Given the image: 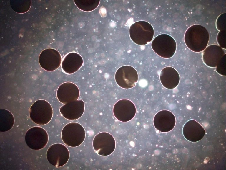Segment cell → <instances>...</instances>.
Wrapping results in <instances>:
<instances>
[{
    "label": "cell",
    "mask_w": 226,
    "mask_h": 170,
    "mask_svg": "<svg viewBox=\"0 0 226 170\" xmlns=\"http://www.w3.org/2000/svg\"><path fill=\"white\" fill-rule=\"evenodd\" d=\"M209 39L207 30L199 24L190 26L186 31L184 36L186 45L190 50L196 53L202 51L206 48Z\"/></svg>",
    "instance_id": "6da1fadb"
},
{
    "label": "cell",
    "mask_w": 226,
    "mask_h": 170,
    "mask_svg": "<svg viewBox=\"0 0 226 170\" xmlns=\"http://www.w3.org/2000/svg\"><path fill=\"white\" fill-rule=\"evenodd\" d=\"M130 37L133 42L138 45L147 44L153 39L154 31L149 22L139 21L133 23L129 29Z\"/></svg>",
    "instance_id": "7a4b0ae2"
},
{
    "label": "cell",
    "mask_w": 226,
    "mask_h": 170,
    "mask_svg": "<svg viewBox=\"0 0 226 170\" xmlns=\"http://www.w3.org/2000/svg\"><path fill=\"white\" fill-rule=\"evenodd\" d=\"M61 135L62 140L65 144L75 147L83 142L86 133L84 127L81 124L72 122L67 124L63 127Z\"/></svg>",
    "instance_id": "3957f363"
},
{
    "label": "cell",
    "mask_w": 226,
    "mask_h": 170,
    "mask_svg": "<svg viewBox=\"0 0 226 170\" xmlns=\"http://www.w3.org/2000/svg\"><path fill=\"white\" fill-rule=\"evenodd\" d=\"M29 116L35 124L44 125L49 123L53 115L52 106L47 101L39 99L35 102L29 109Z\"/></svg>",
    "instance_id": "277c9868"
},
{
    "label": "cell",
    "mask_w": 226,
    "mask_h": 170,
    "mask_svg": "<svg viewBox=\"0 0 226 170\" xmlns=\"http://www.w3.org/2000/svg\"><path fill=\"white\" fill-rule=\"evenodd\" d=\"M151 46L156 54L164 58L172 57L177 48L176 42L174 38L166 34H161L156 37L152 42Z\"/></svg>",
    "instance_id": "5b68a950"
},
{
    "label": "cell",
    "mask_w": 226,
    "mask_h": 170,
    "mask_svg": "<svg viewBox=\"0 0 226 170\" xmlns=\"http://www.w3.org/2000/svg\"><path fill=\"white\" fill-rule=\"evenodd\" d=\"M92 146L99 155L107 156L112 154L116 147V141L113 136L107 132L98 133L93 138Z\"/></svg>",
    "instance_id": "8992f818"
},
{
    "label": "cell",
    "mask_w": 226,
    "mask_h": 170,
    "mask_svg": "<svg viewBox=\"0 0 226 170\" xmlns=\"http://www.w3.org/2000/svg\"><path fill=\"white\" fill-rule=\"evenodd\" d=\"M25 141L31 149L39 150L44 148L47 144L49 136L47 131L39 126H34L29 128L25 135Z\"/></svg>",
    "instance_id": "52a82bcc"
},
{
    "label": "cell",
    "mask_w": 226,
    "mask_h": 170,
    "mask_svg": "<svg viewBox=\"0 0 226 170\" xmlns=\"http://www.w3.org/2000/svg\"><path fill=\"white\" fill-rule=\"evenodd\" d=\"M115 79L120 87L125 89H130L135 86L137 82L138 74L133 67L129 65L123 66L117 70Z\"/></svg>",
    "instance_id": "ba28073f"
},
{
    "label": "cell",
    "mask_w": 226,
    "mask_h": 170,
    "mask_svg": "<svg viewBox=\"0 0 226 170\" xmlns=\"http://www.w3.org/2000/svg\"><path fill=\"white\" fill-rule=\"evenodd\" d=\"M69 156L67 147L60 143L51 145L48 148L46 154L49 162L56 167L64 165L68 161Z\"/></svg>",
    "instance_id": "9c48e42d"
},
{
    "label": "cell",
    "mask_w": 226,
    "mask_h": 170,
    "mask_svg": "<svg viewBox=\"0 0 226 170\" xmlns=\"http://www.w3.org/2000/svg\"><path fill=\"white\" fill-rule=\"evenodd\" d=\"M113 111L115 118L123 122L132 120L136 113V109L134 103L130 100L126 99L117 101L114 106Z\"/></svg>",
    "instance_id": "30bf717a"
},
{
    "label": "cell",
    "mask_w": 226,
    "mask_h": 170,
    "mask_svg": "<svg viewBox=\"0 0 226 170\" xmlns=\"http://www.w3.org/2000/svg\"><path fill=\"white\" fill-rule=\"evenodd\" d=\"M62 57L56 50L51 48H47L42 51L39 56V63L44 70L49 71H55L60 66Z\"/></svg>",
    "instance_id": "8fae6325"
},
{
    "label": "cell",
    "mask_w": 226,
    "mask_h": 170,
    "mask_svg": "<svg viewBox=\"0 0 226 170\" xmlns=\"http://www.w3.org/2000/svg\"><path fill=\"white\" fill-rule=\"evenodd\" d=\"M79 94V90L77 86L74 84L69 82L61 84L56 92L58 100L64 104L77 100Z\"/></svg>",
    "instance_id": "7c38bea8"
},
{
    "label": "cell",
    "mask_w": 226,
    "mask_h": 170,
    "mask_svg": "<svg viewBox=\"0 0 226 170\" xmlns=\"http://www.w3.org/2000/svg\"><path fill=\"white\" fill-rule=\"evenodd\" d=\"M84 108V101L77 100L64 104L60 108L59 111L65 119L71 120H75L82 117Z\"/></svg>",
    "instance_id": "4fadbf2b"
},
{
    "label": "cell",
    "mask_w": 226,
    "mask_h": 170,
    "mask_svg": "<svg viewBox=\"0 0 226 170\" xmlns=\"http://www.w3.org/2000/svg\"><path fill=\"white\" fill-rule=\"evenodd\" d=\"M225 54L223 49L219 46L211 45L207 47L203 50V60L207 66L215 68Z\"/></svg>",
    "instance_id": "5bb4252c"
},
{
    "label": "cell",
    "mask_w": 226,
    "mask_h": 170,
    "mask_svg": "<svg viewBox=\"0 0 226 170\" xmlns=\"http://www.w3.org/2000/svg\"><path fill=\"white\" fill-rule=\"evenodd\" d=\"M83 63L82 57L78 53L72 52L66 55L62 62V70L66 73L70 74L78 71Z\"/></svg>",
    "instance_id": "9a60e30c"
},
{
    "label": "cell",
    "mask_w": 226,
    "mask_h": 170,
    "mask_svg": "<svg viewBox=\"0 0 226 170\" xmlns=\"http://www.w3.org/2000/svg\"><path fill=\"white\" fill-rule=\"evenodd\" d=\"M159 78L163 86L168 89L175 88L180 81V76L177 71L170 66L165 67L161 70Z\"/></svg>",
    "instance_id": "2e32d148"
},
{
    "label": "cell",
    "mask_w": 226,
    "mask_h": 170,
    "mask_svg": "<svg viewBox=\"0 0 226 170\" xmlns=\"http://www.w3.org/2000/svg\"><path fill=\"white\" fill-rule=\"evenodd\" d=\"M174 117L173 114L167 110H162L157 112L155 115L153 123L155 128L162 132L168 131V123H170Z\"/></svg>",
    "instance_id": "e0dca14e"
},
{
    "label": "cell",
    "mask_w": 226,
    "mask_h": 170,
    "mask_svg": "<svg viewBox=\"0 0 226 170\" xmlns=\"http://www.w3.org/2000/svg\"><path fill=\"white\" fill-rule=\"evenodd\" d=\"M14 119L12 113L6 109L0 110V131H7L13 127Z\"/></svg>",
    "instance_id": "ac0fdd59"
},
{
    "label": "cell",
    "mask_w": 226,
    "mask_h": 170,
    "mask_svg": "<svg viewBox=\"0 0 226 170\" xmlns=\"http://www.w3.org/2000/svg\"><path fill=\"white\" fill-rule=\"evenodd\" d=\"M100 0H75L74 3L80 10L86 12L92 11L99 5Z\"/></svg>",
    "instance_id": "d6986e66"
},
{
    "label": "cell",
    "mask_w": 226,
    "mask_h": 170,
    "mask_svg": "<svg viewBox=\"0 0 226 170\" xmlns=\"http://www.w3.org/2000/svg\"><path fill=\"white\" fill-rule=\"evenodd\" d=\"M226 64L225 53L220 60L216 67V71L218 74L222 76H226Z\"/></svg>",
    "instance_id": "ffe728a7"
},
{
    "label": "cell",
    "mask_w": 226,
    "mask_h": 170,
    "mask_svg": "<svg viewBox=\"0 0 226 170\" xmlns=\"http://www.w3.org/2000/svg\"><path fill=\"white\" fill-rule=\"evenodd\" d=\"M216 26L217 29L220 31L225 30H226V13L221 14L217 18L216 22Z\"/></svg>",
    "instance_id": "44dd1931"
},
{
    "label": "cell",
    "mask_w": 226,
    "mask_h": 170,
    "mask_svg": "<svg viewBox=\"0 0 226 170\" xmlns=\"http://www.w3.org/2000/svg\"><path fill=\"white\" fill-rule=\"evenodd\" d=\"M226 30L220 31L217 34V40L219 46L222 49H226Z\"/></svg>",
    "instance_id": "7402d4cb"
}]
</instances>
